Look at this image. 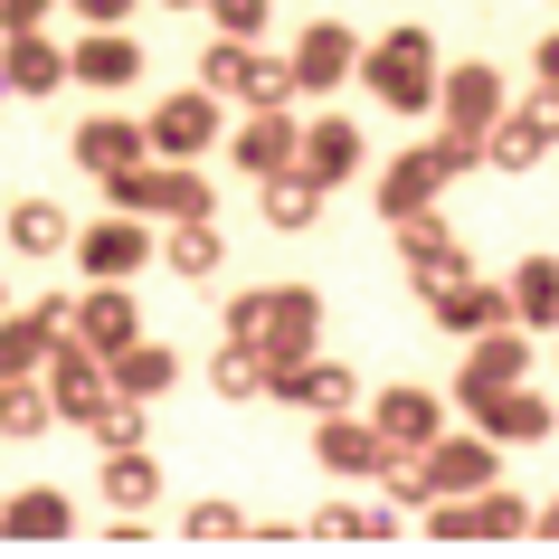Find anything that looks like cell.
Returning <instances> with one entry per match:
<instances>
[{"mask_svg": "<svg viewBox=\"0 0 559 559\" xmlns=\"http://www.w3.org/2000/svg\"><path fill=\"white\" fill-rule=\"evenodd\" d=\"M228 342H257L265 360H304L323 342V295L313 285H257V295H228Z\"/></svg>", "mask_w": 559, "mask_h": 559, "instance_id": "6da1fadb", "label": "cell"}, {"mask_svg": "<svg viewBox=\"0 0 559 559\" xmlns=\"http://www.w3.org/2000/svg\"><path fill=\"white\" fill-rule=\"evenodd\" d=\"M437 67H445L437 58V29H417V20H408V29H389L380 48H360L352 76L380 95L389 115H437Z\"/></svg>", "mask_w": 559, "mask_h": 559, "instance_id": "7a4b0ae2", "label": "cell"}, {"mask_svg": "<svg viewBox=\"0 0 559 559\" xmlns=\"http://www.w3.org/2000/svg\"><path fill=\"white\" fill-rule=\"evenodd\" d=\"M105 200L133 209V218H209V209H218V190L200 180V162H162V152H143L133 171L105 180Z\"/></svg>", "mask_w": 559, "mask_h": 559, "instance_id": "3957f363", "label": "cell"}, {"mask_svg": "<svg viewBox=\"0 0 559 559\" xmlns=\"http://www.w3.org/2000/svg\"><path fill=\"white\" fill-rule=\"evenodd\" d=\"M550 143H559V86H540L484 123V171H540Z\"/></svg>", "mask_w": 559, "mask_h": 559, "instance_id": "277c9868", "label": "cell"}, {"mask_svg": "<svg viewBox=\"0 0 559 559\" xmlns=\"http://www.w3.org/2000/svg\"><path fill=\"white\" fill-rule=\"evenodd\" d=\"M218 133H228V115H218V95H209V86H180V95H162V105L143 115V143L162 152V162H200Z\"/></svg>", "mask_w": 559, "mask_h": 559, "instance_id": "5b68a950", "label": "cell"}, {"mask_svg": "<svg viewBox=\"0 0 559 559\" xmlns=\"http://www.w3.org/2000/svg\"><path fill=\"white\" fill-rule=\"evenodd\" d=\"M389 228H399V275H408L417 295H437V285H455V275H474L465 237L445 228L437 209H417V218H389Z\"/></svg>", "mask_w": 559, "mask_h": 559, "instance_id": "8992f818", "label": "cell"}, {"mask_svg": "<svg viewBox=\"0 0 559 559\" xmlns=\"http://www.w3.org/2000/svg\"><path fill=\"white\" fill-rule=\"evenodd\" d=\"M417 465H427V502L437 493H484V484H502V445L484 437V427H445V437H427L417 445Z\"/></svg>", "mask_w": 559, "mask_h": 559, "instance_id": "52a82bcc", "label": "cell"}, {"mask_svg": "<svg viewBox=\"0 0 559 559\" xmlns=\"http://www.w3.org/2000/svg\"><path fill=\"white\" fill-rule=\"evenodd\" d=\"M67 247H76V265H86L95 285H133V275L152 265V228L133 218V209H115V218H95V228H76Z\"/></svg>", "mask_w": 559, "mask_h": 559, "instance_id": "ba28073f", "label": "cell"}, {"mask_svg": "<svg viewBox=\"0 0 559 559\" xmlns=\"http://www.w3.org/2000/svg\"><path fill=\"white\" fill-rule=\"evenodd\" d=\"M380 455H389V437H380V427H370L360 408L313 417V465H323L332 484H370V474H380Z\"/></svg>", "mask_w": 559, "mask_h": 559, "instance_id": "9c48e42d", "label": "cell"}, {"mask_svg": "<svg viewBox=\"0 0 559 559\" xmlns=\"http://www.w3.org/2000/svg\"><path fill=\"white\" fill-rule=\"evenodd\" d=\"M531 380V342L522 323H493V332H474L465 342V370H455V408H474V399H493V389Z\"/></svg>", "mask_w": 559, "mask_h": 559, "instance_id": "30bf717a", "label": "cell"}, {"mask_svg": "<svg viewBox=\"0 0 559 559\" xmlns=\"http://www.w3.org/2000/svg\"><path fill=\"white\" fill-rule=\"evenodd\" d=\"M502 105H512V86H502V67H493V58L437 67V123H465V133H484Z\"/></svg>", "mask_w": 559, "mask_h": 559, "instance_id": "8fae6325", "label": "cell"}, {"mask_svg": "<svg viewBox=\"0 0 559 559\" xmlns=\"http://www.w3.org/2000/svg\"><path fill=\"white\" fill-rule=\"evenodd\" d=\"M285 67H295V95H342V76L360 67V38L342 29V20H304Z\"/></svg>", "mask_w": 559, "mask_h": 559, "instance_id": "7c38bea8", "label": "cell"}, {"mask_svg": "<svg viewBox=\"0 0 559 559\" xmlns=\"http://www.w3.org/2000/svg\"><path fill=\"white\" fill-rule=\"evenodd\" d=\"M218 143L237 152V171H247V180H265V171H295L304 115H295V105H257V115L237 123V133H218Z\"/></svg>", "mask_w": 559, "mask_h": 559, "instance_id": "4fadbf2b", "label": "cell"}, {"mask_svg": "<svg viewBox=\"0 0 559 559\" xmlns=\"http://www.w3.org/2000/svg\"><path fill=\"white\" fill-rule=\"evenodd\" d=\"M133 332H143V304H133V285H95V295L67 304V342H86L95 360H115Z\"/></svg>", "mask_w": 559, "mask_h": 559, "instance_id": "5bb4252c", "label": "cell"}, {"mask_svg": "<svg viewBox=\"0 0 559 559\" xmlns=\"http://www.w3.org/2000/svg\"><path fill=\"white\" fill-rule=\"evenodd\" d=\"M38 389H48V408H58L67 427H76V417H86L115 380H105V360H95L86 342H67V332H58V342H48V360H38Z\"/></svg>", "mask_w": 559, "mask_h": 559, "instance_id": "9a60e30c", "label": "cell"}, {"mask_svg": "<svg viewBox=\"0 0 559 559\" xmlns=\"http://www.w3.org/2000/svg\"><path fill=\"white\" fill-rule=\"evenodd\" d=\"M465 427H484L493 445H540V437L559 427V408H550V399H540L531 380H512V389H493V399H474Z\"/></svg>", "mask_w": 559, "mask_h": 559, "instance_id": "2e32d148", "label": "cell"}, {"mask_svg": "<svg viewBox=\"0 0 559 559\" xmlns=\"http://www.w3.org/2000/svg\"><path fill=\"white\" fill-rule=\"evenodd\" d=\"M58 332H67V295H38L29 313L0 304V380H38V360H48Z\"/></svg>", "mask_w": 559, "mask_h": 559, "instance_id": "e0dca14e", "label": "cell"}, {"mask_svg": "<svg viewBox=\"0 0 559 559\" xmlns=\"http://www.w3.org/2000/svg\"><path fill=\"white\" fill-rule=\"evenodd\" d=\"M143 76V38L133 29H86L67 48V86H95V95H123Z\"/></svg>", "mask_w": 559, "mask_h": 559, "instance_id": "ac0fdd59", "label": "cell"}, {"mask_svg": "<svg viewBox=\"0 0 559 559\" xmlns=\"http://www.w3.org/2000/svg\"><path fill=\"white\" fill-rule=\"evenodd\" d=\"M360 417H370L389 445H427V437H445V399H437L427 380H399V389H380V399H360Z\"/></svg>", "mask_w": 559, "mask_h": 559, "instance_id": "d6986e66", "label": "cell"}, {"mask_svg": "<svg viewBox=\"0 0 559 559\" xmlns=\"http://www.w3.org/2000/svg\"><path fill=\"white\" fill-rule=\"evenodd\" d=\"M67 86V48L48 29H10V48H0V95H58Z\"/></svg>", "mask_w": 559, "mask_h": 559, "instance_id": "ffe728a7", "label": "cell"}, {"mask_svg": "<svg viewBox=\"0 0 559 559\" xmlns=\"http://www.w3.org/2000/svg\"><path fill=\"white\" fill-rule=\"evenodd\" d=\"M67 152H76V171H86V180H115V171H133L152 143H143V123H133V115H86Z\"/></svg>", "mask_w": 559, "mask_h": 559, "instance_id": "44dd1931", "label": "cell"}, {"mask_svg": "<svg viewBox=\"0 0 559 559\" xmlns=\"http://www.w3.org/2000/svg\"><path fill=\"white\" fill-rule=\"evenodd\" d=\"M427 313H437V332L474 342V332L512 323V295H502V285H484V275H455V285H437V295H427Z\"/></svg>", "mask_w": 559, "mask_h": 559, "instance_id": "7402d4cb", "label": "cell"}, {"mask_svg": "<svg viewBox=\"0 0 559 559\" xmlns=\"http://www.w3.org/2000/svg\"><path fill=\"white\" fill-rule=\"evenodd\" d=\"M295 162H304L313 180H323V190H342V180H352L360 162H370V143H360V123L313 115V123H304V143H295Z\"/></svg>", "mask_w": 559, "mask_h": 559, "instance_id": "603a6c76", "label": "cell"}, {"mask_svg": "<svg viewBox=\"0 0 559 559\" xmlns=\"http://www.w3.org/2000/svg\"><path fill=\"white\" fill-rule=\"evenodd\" d=\"M152 257L171 265L180 285H209L228 265V237H218V218H171V237H152Z\"/></svg>", "mask_w": 559, "mask_h": 559, "instance_id": "cb8c5ba5", "label": "cell"}, {"mask_svg": "<svg viewBox=\"0 0 559 559\" xmlns=\"http://www.w3.org/2000/svg\"><path fill=\"white\" fill-rule=\"evenodd\" d=\"M323 200H332V190H323L313 171H304V162H295V171H265V180H257L265 228H285V237H304V228H313V218H323Z\"/></svg>", "mask_w": 559, "mask_h": 559, "instance_id": "d4e9b609", "label": "cell"}, {"mask_svg": "<svg viewBox=\"0 0 559 559\" xmlns=\"http://www.w3.org/2000/svg\"><path fill=\"white\" fill-rule=\"evenodd\" d=\"M105 380H115L123 399H143V408H152V399H171V389H180V360L162 352V342H143V332H133V342L105 360Z\"/></svg>", "mask_w": 559, "mask_h": 559, "instance_id": "484cf974", "label": "cell"}, {"mask_svg": "<svg viewBox=\"0 0 559 559\" xmlns=\"http://www.w3.org/2000/svg\"><path fill=\"white\" fill-rule=\"evenodd\" d=\"M437 190H445V171H437V152L417 143V152H399L380 171V218H417V209H437Z\"/></svg>", "mask_w": 559, "mask_h": 559, "instance_id": "4316f807", "label": "cell"}, {"mask_svg": "<svg viewBox=\"0 0 559 559\" xmlns=\"http://www.w3.org/2000/svg\"><path fill=\"white\" fill-rule=\"evenodd\" d=\"M502 295H512V323L522 332H550L559 323V257H522Z\"/></svg>", "mask_w": 559, "mask_h": 559, "instance_id": "83f0119b", "label": "cell"}, {"mask_svg": "<svg viewBox=\"0 0 559 559\" xmlns=\"http://www.w3.org/2000/svg\"><path fill=\"white\" fill-rule=\"evenodd\" d=\"M95 484H105V512H143L162 493V465H152L143 445H105V474Z\"/></svg>", "mask_w": 559, "mask_h": 559, "instance_id": "f1b7e54d", "label": "cell"}, {"mask_svg": "<svg viewBox=\"0 0 559 559\" xmlns=\"http://www.w3.org/2000/svg\"><path fill=\"white\" fill-rule=\"evenodd\" d=\"M257 67H265L257 38H218V48L200 58V86L218 95V105H247V95H257Z\"/></svg>", "mask_w": 559, "mask_h": 559, "instance_id": "f546056e", "label": "cell"}, {"mask_svg": "<svg viewBox=\"0 0 559 559\" xmlns=\"http://www.w3.org/2000/svg\"><path fill=\"white\" fill-rule=\"evenodd\" d=\"M0 531H10V540H67L76 512H67V493L38 484V493H10V502H0Z\"/></svg>", "mask_w": 559, "mask_h": 559, "instance_id": "4dcf8cb0", "label": "cell"}, {"mask_svg": "<svg viewBox=\"0 0 559 559\" xmlns=\"http://www.w3.org/2000/svg\"><path fill=\"white\" fill-rule=\"evenodd\" d=\"M67 237H76V228H67L58 200H38V190H29V200H10V247H20V257H58Z\"/></svg>", "mask_w": 559, "mask_h": 559, "instance_id": "1f68e13d", "label": "cell"}, {"mask_svg": "<svg viewBox=\"0 0 559 559\" xmlns=\"http://www.w3.org/2000/svg\"><path fill=\"white\" fill-rule=\"evenodd\" d=\"M48 427H58V408H48V389H38V380H0V437L38 445Z\"/></svg>", "mask_w": 559, "mask_h": 559, "instance_id": "d6a6232c", "label": "cell"}, {"mask_svg": "<svg viewBox=\"0 0 559 559\" xmlns=\"http://www.w3.org/2000/svg\"><path fill=\"white\" fill-rule=\"evenodd\" d=\"M209 389L237 399V408H257V399H265V352H257V342H228V352L209 360Z\"/></svg>", "mask_w": 559, "mask_h": 559, "instance_id": "836d02e7", "label": "cell"}, {"mask_svg": "<svg viewBox=\"0 0 559 559\" xmlns=\"http://www.w3.org/2000/svg\"><path fill=\"white\" fill-rule=\"evenodd\" d=\"M76 427L95 437V455H105V445H143V399H123V389H105V399H95V408L76 417Z\"/></svg>", "mask_w": 559, "mask_h": 559, "instance_id": "e575fe53", "label": "cell"}, {"mask_svg": "<svg viewBox=\"0 0 559 559\" xmlns=\"http://www.w3.org/2000/svg\"><path fill=\"white\" fill-rule=\"evenodd\" d=\"M389 522H399V502H323L313 512V531H332V540H380Z\"/></svg>", "mask_w": 559, "mask_h": 559, "instance_id": "d590c367", "label": "cell"}, {"mask_svg": "<svg viewBox=\"0 0 559 559\" xmlns=\"http://www.w3.org/2000/svg\"><path fill=\"white\" fill-rule=\"evenodd\" d=\"M427 152H437L445 180H474V171H484V133H465V123H437V133H427Z\"/></svg>", "mask_w": 559, "mask_h": 559, "instance_id": "8d00e7d4", "label": "cell"}, {"mask_svg": "<svg viewBox=\"0 0 559 559\" xmlns=\"http://www.w3.org/2000/svg\"><path fill=\"white\" fill-rule=\"evenodd\" d=\"M209 20H218V38H257L265 29V0H200Z\"/></svg>", "mask_w": 559, "mask_h": 559, "instance_id": "74e56055", "label": "cell"}, {"mask_svg": "<svg viewBox=\"0 0 559 559\" xmlns=\"http://www.w3.org/2000/svg\"><path fill=\"white\" fill-rule=\"evenodd\" d=\"M190 540H228V531H247V512H237V502H190Z\"/></svg>", "mask_w": 559, "mask_h": 559, "instance_id": "f35d334b", "label": "cell"}, {"mask_svg": "<svg viewBox=\"0 0 559 559\" xmlns=\"http://www.w3.org/2000/svg\"><path fill=\"white\" fill-rule=\"evenodd\" d=\"M247 105H295V67H285V58H265V67H257V95H247Z\"/></svg>", "mask_w": 559, "mask_h": 559, "instance_id": "ab89813d", "label": "cell"}, {"mask_svg": "<svg viewBox=\"0 0 559 559\" xmlns=\"http://www.w3.org/2000/svg\"><path fill=\"white\" fill-rule=\"evenodd\" d=\"M67 10H76L86 29H123V20H133V0H67Z\"/></svg>", "mask_w": 559, "mask_h": 559, "instance_id": "60d3db41", "label": "cell"}, {"mask_svg": "<svg viewBox=\"0 0 559 559\" xmlns=\"http://www.w3.org/2000/svg\"><path fill=\"white\" fill-rule=\"evenodd\" d=\"M58 0H0V29H48Z\"/></svg>", "mask_w": 559, "mask_h": 559, "instance_id": "b9f144b4", "label": "cell"}, {"mask_svg": "<svg viewBox=\"0 0 559 559\" xmlns=\"http://www.w3.org/2000/svg\"><path fill=\"white\" fill-rule=\"evenodd\" d=\"M531 67H540V86H559V29L540 38V48H531Z\"/></svg>", "mask_w": 559, "mask_h": 559, "instance_id": "7bdbcfd3", "label": "cell"}, {"mask_svg": "<svg viewBox=\"0 0 559 559\" xmlns=\"http://www.w3.org/2000/svg\"><path fill=\"white\" fill-rule=\"evenodd\" d=\"M531 531H550V540H559V493L540 502V512H531Z\"/></svg>", "mask_w": 559, "mask_h": 559, "instance_id": "ee69618b", "label": "cell"}, {"mask_svg": "<svg viewBox=\"0 0 559 559\" xmlns=\"http://www.w3.org/2000/svg\"><path fill=\"white\" fill-rule=\"evenodd\" d=\"M171 10H200V0H171Z\"/></svg>", "mask_w": 559, "mask_h": 559, "instance_id": "f6af8a7d", "label": "cell"}, {"mask_svg": "<svg viewBox=\"0 0 559 559\" xmlns=\"http://www.w3.org/2000/svg\"><path fill=\"white\" fill-rule=\"evenodd\" d=\"M0 304H10V295H0Z\"/></svg>", "mask_w": 559, "mask_h": 559, "instance_id": "bcb514c9", "label": "cell"}, {"mask_svg": "<svg viewBox=\"0 0 559 559\" xmlns=\"http://www.w3.org/2000/svg\"><path fill=\"white\" fill-rule=\"evenodd\" d=\"M550 332H559V323H550Z\"/></svg>", "mask_w": 559, "mask_h": 559, "instance_id": "7dc6e473", "label": "cell"}]
</instances>
